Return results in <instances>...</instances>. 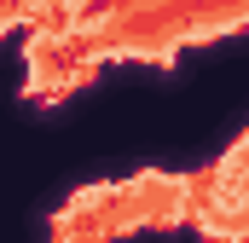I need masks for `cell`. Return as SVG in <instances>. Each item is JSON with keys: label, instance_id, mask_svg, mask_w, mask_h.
Here are the masks:
<instances>
[{"label": "cell", "instance_id": "cell-1", "mask_svg": "<svg viewBox=\"0 0 249 243\" xmlns=\"http://www.w3.org/2000/svg\"><path fill=\"white\" fill-rule=\"evenodd\" d=\"M244 203H249V185H244V180H220L214 208H226V214H232V208H244Z\"/></svg>", "mask_w": 249, "mask_h": 243}]
</instances>
